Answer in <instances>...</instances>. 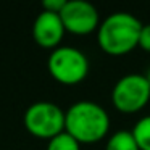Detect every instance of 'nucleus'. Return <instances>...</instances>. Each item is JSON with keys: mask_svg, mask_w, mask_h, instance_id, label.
I'll return each mask as SVG.
<instances>
[{"mask_svg": "<svg viewBox=\"0 0 150 150\" xmlns=\"http://www.w3.org/2000/svg\"><path fill=\"white\" fill-rule=\"evenodd\" d=\"M110 129V116L103 107L91 100L73 103L65 113V131L79 144L102 140Z\"/></svg>", "mask_w": 150, "mask_h": 150, "instance_id": "nucleus-1", "label": "nucleus"}, {"mask_svg": "<svg viewBox=\"0 0 150 150\" xmlns=\"http://www.w3.org/2000/svg\"><path fill=\"white\" fill-rule=\"evenodd\" d=\"M142 23L134 15L126 11H116L105 18L98 26L97 40L105 53L121 57L139 47V36Z\"/></svg>", "mask_w": 150, "mask_h": 150, "instance_id": "nucleus-2", "label": "nucleus"}, {"mask_svg": "<svg viewBox=\"0 0 150 150\" xmlns=\"http://www.w3.org/2000/svg\"><path fill=\"white\" fill-rule=\"evenodd\" d=\"M49 71L53 78L62 84H78L84 81L89 73L87 57L76 47H57L50 53Z\"/></svg>", "mask_w": 150, "mask_h": 150, "instance_id": "nucleus-3", "label": "nucleus"}, {"mask_svg": "<svg viewBox=\"0 0 150 150\" xmlns=\"http://www.w3.org/2000/svg\"><path fill=\"white\" fill-rule=\"evenodd\" d=\"M24 126L34 136L52 139L65 131V111L53 102H34L24 111Z\"/></svg>", "mask_w": 150, "mask_h": 150, "instance_id": "nucleus-4", "label": "nucleus"}, {"mask_svg": "<svg viewBox=\"0 0 150 150\" xmlns=\"http://www.w3.org/2000/svg\"><path fill=\"white\" fill-rule=\"evenodd\" d=\"M111 100L116 110L136 113L150 100V84L145 74H126L115 84Z\"/></svg>", "mask_w": 150, "mask_h": 150, "instance_id": "nucleus-5", "label": "nucleus"}, {"mask_svg": "<svg viewBox=\"0 0 150 150\" xmlns=\"http://www.w3.org/2000/svg\"><path fill=\"white\" fill-rule=\"evenodd\" d=\"M60 18L65 29L73 34H89L100 26L97 8L86 0H66Z\"/></svg>", "mask_w": 150, "mask_h": 150, "instance_id": "nucleus-6", "label": "nucleus"}, {"mask_svg": "<svg viewBox=\"0 0 150 150\" xmlns=\"http://www.w3.org/2000/svg\"><path fill=\"white\" fill-rule=\"evenodd\" d=\"M65 26L60 18V13L42 10L33 24V37L39 45L52 49L60 44L65 34Z\"/></svg>", "mask_w": 150, "mask_h": 150, "instance_id": "nucleus-7", "label": "nucleus"}, {"mask_svg": "<svg viewBox=\"0 0 150 150\" xmlns=\"http://www.w3.org/2000/svg\"><path fill=\"white\" fill-rule=\"evenodd\" d=\"M105 150H139L131 131H118L108 139Z\"/></svg>", "mask_w": 150, "mask_h": 150, "instance_id": "nucleus-8", "label": "nucleus"}, {"mask_svg": "<svg viewBox=\"0 0 150 150\" xmlns=\"http://www.w3.org/2000/svg\"><path fill=\"white\" fill-rule=\"evenodd\" d=\"M132 136L139 150H150V116L139 120L132 127Z\"/></svg>", "mask_w": 150, "mask_h": 150, "instance_id": "nucleus-9", "label": "nucleus"}, {"mask_svg": "<svg viewBox=\"0 0 150 150\" xmlns=\"http://www.w3.org/2000/svg\"><path fill=\"white\" fill-rule=\"evenodd\" d=\"M81 144L71 136L66 131L60 132L58 136L49 139V144H47V150H81Z\"/></svg>", "mask_w": 150, "mask_h": 150, "instance_id": "nucleus-10", "label": "nucleus"}, {"mask_svg": "<svg viewBox=\"0 0 150 150\" xmlns=\"http://www.w3.org/2000/svg\"><path fill=\"white\" fill-rule=\"evenodd\" d=\"M139 47L145 52H150V24H142L139 36Z\"/></svg>", "mask_w": 150, "mask_h": 150, "instance_id": "nucleus-11", "label": "nucleus"}, {"mask_svg": "<svg viewBox=\"0 0 150 150\" xmlns=\"http://www.w3.org/2000/svg\"><path fill=\"white\" fill-rule=\"evenodd\" d=\"M66 0H44L42 2V7L44 10L47 11H53V13H60L65 7Z\"/></svg>", "mask_w": 150, "mask_h": 150, "instance_id": "nucleus-12", "label": "nucleus"}, {"mask_svg": "<svg viewBox=\"0 0 150 150\" xmlns=\"http://www.w3.org/2000/svg\"><path fill=\"white\" fill-rule=\"evenodd\" d=\"M145 78H147V81H149V84H150V69L147 71V74H145Z\"/></svg>", "mask_w": 150, "mask_h": 150, "instance_id": "nucleus-13", "label": "nucleus"}]
</instances>
